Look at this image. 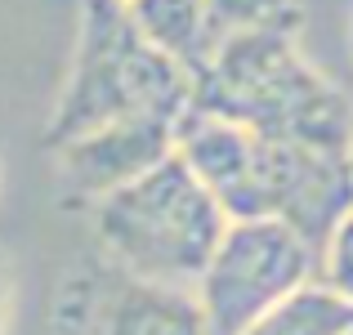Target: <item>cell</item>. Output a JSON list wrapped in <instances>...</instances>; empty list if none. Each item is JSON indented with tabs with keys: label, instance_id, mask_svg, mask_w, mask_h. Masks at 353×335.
<instances>
[{
	"label": "cell",
	"instance_id": "1",
	"mask_svg": "<svg viewBox=\"0 0 353 335\" xmlns=\"http://www.w3.org/2000/svg\"><path fill=\"white\" fill-rule=\"evenodd\" d=\"M192 112L237 121L264 139L353 156V99L282 32L224 36L197 77Z\"/></svg>",
	"mask_w": 353,
	"mask_h": 335
},
{
	"label": "cell",
	"instance_id": "2",
	"mask_svg": "<svg viewBox=\"0 0 353 335\" xmlns=\"http://www.w3.org/2000/svg\"><path fill=\"white\" fill-rule=\"evenodd\" d=\"M192 94H197L192 72L148 45L121 0H81L72 72L50 112L45 148L125 116L179 130L192 112Z\"/></svg>",
	"mask_w": 353,
	"mask_h": 335
},
{
	"label": "cell",
	"instance_id": "3",
	"mask_svg": "<svg viewBox=\"0 0 353 335\" xmlns=\"http://www.w3.org/2000/svg\"><path fill=\"white\" fill-rule=\"evenodd\" d=\"M90 219L99 250L112 264L165 286H197L228 228L215 197L174 152L134 183L94 201Z\"/></svg>",
	"mask_w": 353,
	"mask_h": 335
},
{
	"label": "cell",
	"instance_id": "4",
	"mask_svg": "<svg viewBox=\"0 0 353 335\" xmlns=\"http://www.w3.org/2000/svg\"><path fill=\"white\" fill-rule=\"evenodd\" d=\"M318 277V250L277 219L228 223L197 277V300L215 335H241L291 291Z\"/></svg>",
	"mask_w": 353,
	"mask_h": 335
},
{
	"label": "cell",
	"instance_id": "5",
	"mask_svg": "<svg viewBox=\"0 0 353 335\" xmlns=\"http://www.w3.org/2000/svg\"><path fill=\"white\" fill-rule=\"evenodd\" d=\"M54 335H215L192 286L125 273L108 255L81 259L54 286Z\"/></svg>",
	"mask_w": 353,
	"mask_h": 335
},
{
	"label": "cell",
	"instance_id": "6",
	"mask_svg": "<svg viewBox=\"0 0 353 335\" xmlns=\"http://www.w3.org/2000/svg\"><path fill=\"white\" fill-rule=\"evenodd\" d=\"M268 148L273 139L210 112H188L174 130V156L197 174L228 223L268 219Z\"/></svg>",
	"mask_w": 353,
	"mask_h": 335
},
{
	"label": "cell",
	"instance_id": "7",
	"mask_svg": "<svg viewBox=\"0 0 353 335\" xmlns=\"http://www.w3.org/2000/svg\"><path fill=\"white\" fill-rule=\"evenodd\" d=\"M50 152L54 165H59L63 201L94 206L108 192L125 188L152 165H161L174 152V130L143 116H125V121H108L99 130H85L77 139H63Z\"/></svg>",
	"mask_w": 353,
	"mask_h": 335
},
{
	"label": "cell",
	"instance_id": "8",
	"mask_svg": "<svg viewBox=\"0 0 353 335\" xmlns=\"http://www.w3.org/2000/svg\"><path fill=\"white\" fill-rule=\"evenodd\" d=\"M349 206L353 156L273 139V148H268V219L286 223L318 250Z\"/></svg>",
	"mask_w": 353,
	"mask_h": 335
},
{
	"label": "cell",
	"instance_id": "9",
	"mask_svg": "<svg viewBox=\"0 0 353 335\" xmlns=\"http://www.w3.org/2000/svg\"><path fill=\"white\" fill-rule=\"evenodd\" d=\"M125 14L139 27V36L157 45L161 54H170L179 68H188L192 81L206 72L210 54L219 45L206 0H130Z\"/></svg>",
	"mask_w": 353,
	"mask_h": 335
},
{
	"label": "cell",
	"instance_id": "10",
	"mask_svg": "<svg viewBox=\"0 0 353 335\" xmlns=\"http://www.w3.org/2000/svg\"><path fill=\"white\" fill-rule=\"evenodd\" d=\"M241 335H353V300L336 295L313 277L309 286L291 291Z\"/></svg>",
	"mask_w": 353,
	"mask_h": 335
},
{
	"label": "cell",
	"instance_id": "11",
	"mask_svg": "<svg viewBox=\"0 0 353 335\" xmlns=\"http://www.w3.org/2000/svg\"><path fill=\"white\" fill-rule=\"evenodd\" d=\"M215 41L237 32H282L300 36L304 27V0H206Z\"/></svg>",
	"mask_w": 353,
	"mask_h": 335
},
{
	"label": "cell",
	"instance_id": "12",
	"mask_svg": "<svg viewBox=\"0 0 353 335\" xmlns=\"http://www.w3.org/2000/svg\"><path fill=\"white\" fill-rule=\"evenodd\" d=\"M318 282L353 300V206L336 219V228L318 246Z\"/></svg>",
	"mask_w": 353,
	"mask_h": 335
},
{
	"label": "cell",
	"instance_id": "13",
	"mask_svg": "<svg viewBox=\"0 0 353 335\" xmlns=\"http://www.w3.org/2000/svg\"><path fill=\"white\" fill-rule=\"evenodd\" d=\"M9 295H14V277H9V259L0 250V335L9 327Z\"/></svg>",
	"mask_w": 353,
	"mask_h": 335
},
{
	"label": "cell",
	"instance_id": "14",
	"mask_svg": "<svg viewBox=\"0 0 353 335\" xmlns=\"http://www.w3.org/2000/svg\"><path fill=\"white\" fill-rule=\"evenodd\" d=\"M121 5H130V0H121Z\"/></svg>",
	"mask_w": 353,
	"mask_h": 335
}]
</instances>
